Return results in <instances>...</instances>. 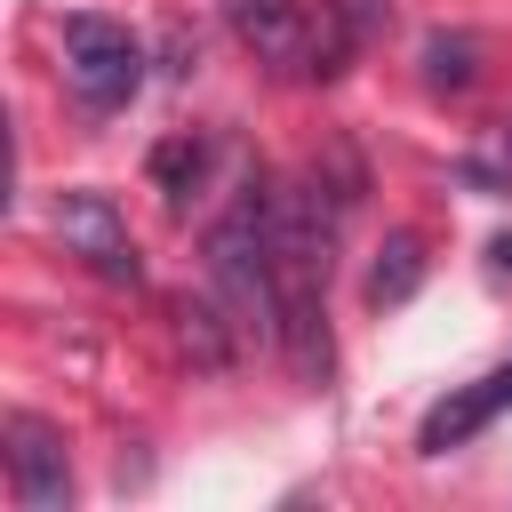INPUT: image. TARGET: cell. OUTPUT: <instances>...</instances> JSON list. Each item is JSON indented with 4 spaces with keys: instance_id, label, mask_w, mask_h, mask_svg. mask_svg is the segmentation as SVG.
<instances>
[{
    "instance_id": "obj_1",
    "label": "cell",
    "mask_w": 512,
    "mask_h": 512,
    "mask_svg": "<svg viewBox=\"0 0 512 512\" xmlns=\"http://www.w3.org/2000/svg\"><path fill=\"white\" fill-rule=\"evenodd\" d=\"M272 232H280V192L248 176L232 208L208 224V288L232 304V328H256L264 344L280 336V272H272Z\"/></svg>"
},
{
    "instance_id": "obj_2",
    "label": "cell",
    "mask_w": 512,
    "mask_h": 512,
    "mask_svg": "<svg viewBox=\"0 0 512 512\" xmlns=\"http://www.w3.org/2000/svg\"><path fill=\"white\" fill-rule=\"evenodd\" d=\"M224 24L240 32V48H256V64L296 72V80H336L344 48L360 40L336 0H320V8L312 0H224Z\"/></svg>"
},
{
    "instance_id": "obj_3",
    "label": "cell",
    "mask_w": 512,
    "mask_h": 512,
    "mask_svg": "<svg viewBox=\"0 0 512 512\" xmlns=\"http://www.w3.org/2000/svg\"><path fill=\"white\" fill-rule=\"evenodd\" d=\"M64 80L88 112H120L144 88V40L112 16H64Z\"/></svg>"
},
{
    "instance_id": "obj_4",
    "label": "cell",
    "mask_w": 512,
    "mask_h": 512,
    "mask_svg": "<svg viewBox=\"0 0 512 512\" xmlns=\"http://www.w3.org/2000/svg\"><path fill=\"white\" fill-rule=\"evenodd\" d=\"M56 240L96 272V280H112V288H136L144 280V256H136V240H128V216L112 208V192H56Z\"/></svg>"
},
{
    "instance_id": "obj_5",
    "label": "cell",
    "mask_w": 512,
    "mask_h": 512,
    "mask_svg": "<svg viewBox=\"0 0 512 512\" xmlns=\"http://www.w3.org/2000/svg\"><path fill=\"white\" fill-rule=\"evenodd\" d=\"M0 440H8V488H16V504H24V512H64V504H72L64 432H56L48 416L16 408V416L0 424Z\"/></svg>"
},
{
    "instance_id": "obj_6",
    "label": "cell",
    "mask_w": 512,
    "mask_h": 512,
    "mask_svg": "<svg viewBox=\"0 0 512 512\" xmlns=\"http://www.w3.org/2000/svg\"><path fill=\"white\" fill-rule=\"evenodd\" d=\"M504 408H512V368H488V376H472V384H448V392L424 408V424H416V456H448V448H464V440L488 432Z\"/></svg>"
},
{
    "instance_id": "obj_7",
    "label": "cell",
    "mask_w": 512,
    "mask_h": 512,
    "mask_svg": "<svg viewBox=\"0 0 512 512\" xmlns=\"http://www.w3.org/2000/svg\"><path fill=\"white\" fill-rule=\"evenodd\" d=\"M416 288H424V240H416V232H392V240L376 248V264H368V304L392 312V304H408Z\"/></svg>"
},
{
    "instance_id": "obj_8",
    "label": "cell",
    "mask_w": 512,
    "mask_h": 512,
    "mask_svg": "<svg viewBox=\"0 0 512 512\" xmlns=\"http://www.w3.org/2000/svg\"><path fill=\"white\" fill-rule=\"evenodd\" d=\"M472 72H480V40L472 32H432L424 40V88L432 96H464Z\"/></svg>"
},
{
    "instance_id": "obj_9",
    "label": "cell",
    "mask_w": 512,
    "mask_h": 512,
    "mask_svg": "<svg viewBox=\"0 0 512 512\" xmlns=\"http://www.w3.org/2000/svg\"><path fill=\"white\" fill-rule=\"evenodd\" d=\"M200 176H208V136H168V144L152 152V184H160L168 208H184V200L200 192Z\"/></svg>"
},
{
    "instance_id": "obj_10",
    "label": "cell",
    "mask_w": 512,
    "mask_h": 512,
    "mask_svg": "<svg viewBox=\"0 0 512 512\" xmlns=\"http://www.w3.org/2000/svg\"><path fill=\"white\" fill-rule=\"evenodd\" d=\"M224 296H200V304H184V344H192V360L200 368H232V336H224Z\"/></svg>"
},
{
    "instance_id": "obj_11",
    "label": "cell",
    "mask_w": 512,
    "mask_h": 512,
    "mask_svg": "<svg viewBox=\"0 0 512 512\" xmlns=\"http://www.w3.org/2000/svg\"><path fill=\"white\" fill-rule=\"evenodd\" d=\"M344 8V24L352 32H376V24H392V0H336Z\"/></svg>"
},
{
    "instance_id": "obj_12",
    "label": "cell",
    "mask_w": 512,
    "mask_h": 512,
    "mask_svg": "<svg viewBox=\"0 0 512 512\" xmlns=\"http://www.w3.org/2000/svg\"><path fill=\"white\" fill-rule=\"evenodd\" d=\"M464 176L472 184H512V128H504V152L496 160H464Z\"/></svg>"
},
{
    "instance_id": "obj_13",
    "label": "cell",
    "mask_w": 512,
    "mask_h": 512,
    "mask_svg": "<svg viewBox=\"0 0 512 512\" xmlns=\"http://www.w3.org/2000/svg\"><path fill=\"white\" fill-rule=\"evenodd\" d=\"M488 264H496V272H512V232H504V240H488Z\"/></svg>"
}]
</instances>
